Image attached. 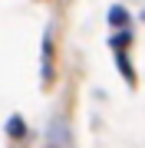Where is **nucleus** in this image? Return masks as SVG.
<instances>
[{"label": "nucleus", "instance_id": "f257e3e1", "mask_svg": "<svg viewBox=\"0 0 145 148\" xmlns=\"http://www.w3.org/2000/svg\"><path fill=\"white\" fill-rule=\"evenodd\" d=\"M106 20H109V27H115V30H125V27H129V10H125L122 3H115V7H109Z\"/></svg>", "mask_w": 145, "mask_h": 148}, {"label": "nucleus", "instance_id": "f03ea898", "mask_svg": "<svg viewBox=\"0 0 145 148\" xmlns=\"http://www.w3.org/2000/svg\"><path fill=\"white\" fill-rule=\"evenodd\" d=\"M132 40H135V33L125 27V30H119V33H112V36H109V46H112L115 53H125V46H129Z\"/></svg>", "mask_w": 145, "mask_h": 148}, {"label": "nucleus", "instance_id": "7ed1b4c3", "mask_svg": "<svg viewBox=\"0 0 145 148\" xmlns=\"http://www.w3.org/2000/svg\"><path fill=\"white\" fill-rule=\"evenodd\" d=\"M115 66H119V73H122V79L129 82V86H135V69L129 63V56H125V53H115Z\"/></svg>", "mask_w": 145, "mask_h": 148}, {"label": "nucleus", "instance_id": "20e7f679", "mask_svg": "<svg viewBox=\"0 0 145 148\" xmlns=\"http://www.w3.org/2000/svg\"><path fill=\"white\" fill-rule=\"evenodd\" d=\"M7 132H10L13 138H27V125H23V119H20V115H13L10 122H7Z\"/></svg>", "mask_w": 145, "mask_h": 148}, {"label": "nucleus", "instance_id": "39448f33", "mask_svg": "<svg viewBox=\"0 0 145 148\" xmlns=\"http://www.w3.org/2000/svg\"><path fill=\"white\" fill-rule=\"evenodd\" d=\"M142 20H145V13H142Z\"/></svg>", "mask_w": 145, "mask_h": 148}, {"label": "nucleus", "instance_id": "423d86ee", "mask_svg": "<svg viewBox=\"0 0 145 148\" xmlns=\"http://www.w3.org/2000/svg\"><path fill=\"white\" fill-rule=\"evenodd\" d=\"M49 148H53V145H49Z\"/></svg>", "mask_w": 145, "mask_h": 148}]
</instances>
